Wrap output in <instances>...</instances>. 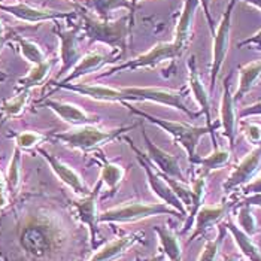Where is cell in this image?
Listing matches in <instances>:
<instances>
[{
	"label": "cell",
	"instance_id": "cell-1",
	"mask_svg": "<svg viewBox=\"0 0 261 261\" xmlns=\"http://www.w3.org/2000/svg\"><path fill=\"white\" fill-rule=\"evenodd\" d=\"M125 108H128V111L135 115H139L143 120L149 121L151 124L157 125L163 128L166 133H169L175 142H178L182 148L185 149L187 155H188V160L193 166H197L199 160H200V155L197 154V146H199V142L203 136L206 135H211L212 138V143H214V148H217V138H215V130L209 128L207 125L204 127H199V125H191V124H187V122H178V121H169L163 120V118H157V117H152L149 114H145L143 111H139L136 108H133L130 103H122Z\"/></svg>",
	"mask_w": 261,
	"mask_h": 261
},
{
	"label": "cell",
	"instance_id": "cell-2",
	"mask_svg": "<svg viewBox=\"0 0 261 261\" xmlns=\"http://www.w3.org/2000/svg\"><path fill=\"white\" fill-rule=\"evenodd\" d=\"M81 32L90 42H100L112 49L125 51L130 33L133 30L130 15H125L120 20H101L97 15L88 14L85 9L80 8Z\"/></svg>",
	"mask_w": 261,
	"mask_h": 261
},
{
	"label": "cell",
	"instance_id": "cell-3",
	"mask_svg": "<svg viewBox=\"0 0 261 261\" xmlns=\"http://www.w3.org/2000/svg\"><path fill=\"white\" fill-rule=\"evenodd\" d=\"M135 127H138V124L117 127V128H101V127H97L96 124H90V125L75 127L64 133H54L53 138L56 141H60L61 143H64L66 146H69L72 149L90 152V151L100 149L105 143L118 139L125 132H130Z\"/></svg>",
	"mask_w": 261,
	"mask_h": 261
},
{
	"label": "cell",
	"instance_id": "cell-4",
	"mask_svg": "<svg viewBox=\"0 0 261 261\" xmlns=\"http://www.w3.org/2000/svg\"><path fill=\"white\" fill-rule=\"evenodd\" d=\"M60 231L51 221L45 218H32L21 227V248L36 257L42 258L48 255L59 243Z\"/></svg>",
	"mask_w": 261,
	"mask_h": 261
},
{
	"label": "cell",
	"instance_id": "cell-5",
	"mask_svg": "<svg viewBox=\"0 0 261 261\" xmlns=\"http://www.w3.org/2000/svg\"><path fill=\"white\" fill-rule=\"evenodd\" d=\"M188 87L182 90H169V88H159V87H122L120 88V103H130V101H152L164 106L175 108L184 112L190 118H197L200 114H194L187 105L185 96L188 93Z\"/></svg>",
	"mask_w": 261,
	"mask_h": 261
},
{
	"label": "cell",
	"instance_id": "cell-6",
	"mask_svg": "<svg viewBox=\"0 0 261 261\" xmlns=\"http://www.w3.org/2000/svg\"><path fill=\"white\" fill-rule=\"evenodd\" d=\"M160 215H172L181 218L182 215L173 207L164 203H143V201H127L124 204L111 207L99 215V222H111V224H127L136 222L152 217Z\"/></svg>",
	"mask_w": 261,
	"mask_h": 261
},
{
	"label": "cell",
	"instance_id": "cell-7",
	"mask_svg": "<svg viewBox=\"0 0 261 261\" xmlns=\"http://www.w3.org/2000/svg\"><path fill=\"white\" fill-rule=\"evenodd\" d=\"M176 59H181V56H179L178 49L175 48L173 42H160V43L154 45L149 51L143 53L141 56L109 67L106 72L99 75V78H111V76H114L120 72H125V70L151 69V67H155L161 63H164V61L176 60Z\"/></svg>",
	"mask_w": 261,
	"mask_h": 261
},
{
	"label": "cell",
	"instance_id": "cell-8",
	"mask_svg": "<svg viewBox=\"0 0 261 261\" xmlns=\"http://www.w3.org/2000/svg\"><path fill=\"white\" fill-rule=\"evenodd\" d=\"M238 0H230L228 6L225 8V12L222 15L218 27L215 29V33L212 35L214 43H212V61H211V85L209 93L212 94L217 85V78L221 72L224 61L227 59L228 48H230V35H231V18L233 11Z\"/></svg>",
	"mask_w": 261,
	"mask_h": 261
},
{
	"label": "cell",
	"instance_id": "cell-9",
	"mask_svg": "<svg viewBox=\"0 0 261 261\" xmlns=\"http://www.w3.org/2000/svg\"><path fill=\"white\" fill-rule=\"evenodd\" d=\"M125 141L130 143L132 151H135V152H136V155H138V161L141 163V166L143 167V170H145L146 179H148L149 188L152 190V193H154V194H155V196H157V197H159L164 204H167V206L173 207L175 211H178L182 217H187V215H188L187 207H185V206H184V203L178 199V196L173 193L172 187L169 185V182L166 181L164 175L160 173L159 170H155V169H154V166H152V164L148 161V159L142 154L141 149H139V148H136L128 138H125Z\"/></svg>",
	"mask_w": 261,
	"mask_h": 261
},
{
	"label": "cell",
	"instance_id": "cell-10",
	"mask_svg": "<svg viewBox=\"0 0 261 261\" xmlns=\"http://www.w3.org/2000/svg\"><path fill=\"white\" fill-rule=\"evenodd\" d=\"M59 39H60V61L61 67L57 81L61 80V76H64L66 73H69L82 59V51L80 48V33H81V24L75 25L72 29H57L56 30Z\"/></svg>",
	"mask_w": 261,
	"mask_h": 261
},
{
	"label": "cell",
	"instance_id": "cell-11",
	"mask_svg": "<svg viewBox=\"0 0 261 261\" xmlns=\"http://www.w3.org/2000/svg\"><path fill=\"white\" fill-rule=\"evenodd\" d=\"M0 11L15 17L24 22H42V21L66 20L75 17L73 11H54V9H42L32 6L29 3H15V5H0Z\"/></svg>",
	"mask_w": 261,
	"mask_h": 261
},
{
	"label": "cell",
	"instance_id": "cell-12",
	"mask_svg": "<svg viewBox=\"0 0 261 261\" xmlns=\"http://www.w3.org/2000/svg\"><path fill=\"white\" fill-rule=\"evenodd\" d=\"M230 80L231 73L225 76L222 82V97L221 105H220V122H221L222 133L227 138L230 148L233 149L236 145V138H238V124H239V117L236 111V101L231 94L230 88Z\"/></svg>",
	"mask_w": 261,
	"mask_h": 261
},
{
	"label": "cell",
	"instance_id": "cell-13",
	"mask_svg": "<svg viewBox=\"0 0 261 261\" xmlns=\"http://www.w3.org/2000/svg\"><path fill=\"white\" fill-rule=\"evenodd\" d=\"M142 138H143V142L146 145V154H148L146 159L154 167H157V170L160 173H163L164 176H169V178H175L178 181H187L178 157L169 154L167 151H164V149H161L160 146H157L154 142L149 139V136L145 132H142Z\"/></svg>",
	"mask_w": 261,
	"mask_h": 261
},
{
	"label": "cell",
	"instance_id": "cell-14",
	"mask_svg": "<svg viewBox=\"0 0 261 261\" xmlns=\"http://www.w3.org/2000/svg\"><path fill=\"white\" fill-rule=\"evenodd\" d=\"M261 166V145L254 148L245 159L234 167V170L230 173L227 181L224 182L222 190L225 193H230L239 187H245L255 178Z\"/></svg>",
	"mask_w": 261,
	"mask_h": 261
},
{
	"label": "cell",
	"instance_id": "cell-15",
	"mask_svg": "<svg viewBox=\"0 0 261 261\" xmlns=\"http://www.w3.org/2000/svg\"><path fill=\"white\" fill-rule=\"evenodd\" d=\"M103 187V181L99 178V182L96 187L84 197L73 201V206L76 209V214L80 220L90 230V238H91V245L96 246V241L99 236V214H97V197L100 194V190Z\"/></svg>",
	"mask_w": 261,
	"mask_h": 261
},
{
	"label": "cell",
	"instance_id": "cell-16",
	"mask_svg": "<svg viewBox=\"0 0 261 261\" xmlns=\"http://www.w3.org/2000/svg\"><path fill=\"white\" fill-rule=\"evenodd\" d=\"M188 66V88L194 97V100L197 101V105L200 106L201 114L206 118V125L212 130L217 128V125H214L212 120V105H211V93L206 90L203 81H201L199 70H197V64H196V57H191L187 61Z\"/></svg>",
	"mask_w": 261,
	"mask_h": 261
},
{
	"label": "cell",
	"instance_id": "cell-17",
	"mask_svg": "<svg viewBox=\"0 0 261 261\" xmlns=\"http://www.w3.org/2000/svg\"><path fill=\"white\" fill-rule=\"evenodd\" d=\"M200 6L199 0H184V6H182V12L179 15V20L175 29V35H173V45L178 49L179 56H184L185 49L190 45V40L193 38V25H194V17L196 12Z\"/></svg>",
	"mask_w": 261,
	"mask_h": 261
},
{
	"label": "cell",
	"instance_id": "cell-18",
	"mask_svg": "<svg viewBox=\"0 0 261 261\" xmlns=\"http://www.w3.org/2000/svg\"><path fill=\"white\" fill-rule=\"evenodd\" d=\"M42 106L51 109L59 118L73 125V127H81V125H90V124H96L99 118L90 115L88 112H85L82 108H80L75 103H69V101L54 100V99H45L42 101Z\"/></svg>",
	"mask_w": 261,
	"mask_h": 261
},
{
	"label": "cell",
	"instance_id": "cell-19",
	"mask_svg": "<svg viewBox=\"0 0 261 261\" xmlns=\"http://www.w3.org/2000/svg\"><path fill=\"white\" fill-rule=\"evenodd\" d=\"M38 152H39L40 155L45 159V161L49 164L51 170L57 175V178H59L63 184H66L75 194H78L80 197H84V196H87V194L90 193L88 188H87V185L82 181V178H81L80 175H78L70 166H67L66 163H63L60 159L54 157L53 154H49V152L45 151L43 148H38Z\"/></svg>",
	"mask_w": 261,
	"mask_h": 261
},
{
	"label": "cell",
	"instance_id": "cell-20",
	"mask_svg": "<svg viewBox=\"0 0 261 261\" xmlns=\"http://www.w3.org/2000/svg\"><path fill=\"white\" fill-rule=\"evenodd\" d=\"M231 204L228 203H222L217 206H201V209L197 212L196 220H194V231L191 233L188 245L193 241H196L197 238L203 236L206 231H209L214 225L221 224L224 218L228 217Z\"/></svg>",
	"mask_w": 261,
	"mask_h": 261
},
{
	"label": "cell",
	"instance_id": "cell-21",
	"mask_svg": "<svg viewBox=\"0 0 261 261\" xmlns=\"http://www.w3.org/2000/svg\"><path fill=\"white\" fill-rule=\"evenodd\" d=\"M112 60L109 56L106 54H101V53H88V54H84L82 59L78 61V64L70 70L69 75H66L64 78H61L60 81L54 82L56 85H61V84H72L73 81L80 80L82 76H87V75H91L97 70L103 69L108 63H112Z\"/></svg>",
	"mask_w": 261,
	"mask_h": 261
},
{
	"label": "cell",
	"instance_id": "cell-22",
	"mask_svg": "<svg viewBox=\"0 0 261 261\" xmlns=\"http://www.w3.org/2000/svg\"><path fill=\"white\" fill-rule=\"evenodd\" d=\"M143 238L141 231L139 233H130L125 236H121L115 241L106 243L105 246H101L100 249L90 258L88 261H115L120 258L121 255L133 245L139 243Z\"/></svg>",
	"mask_w": 261,
	"mask_h": 261
},
{
	"label": "cell",
	"instance_id": "cell-23",
	"mask_svg": "<svg viewBox=\"0 0 261 261\" xmlns=\"http://www.w3.org/2000/svg\"><path fill=\"white\" fill-rule=\"evenodd\" d=\"M261 81V60L251 61L239 67V84L233 94L234 101H241L249 91H252Z\"/></svg>",
	"mask_w": 261,
	"mask_h": 261
},
{
	"label": "cell",
	"instance_id": "cell-24",
	"mask_svg": "<svg viewBox=\"0 0 261 261\" xmlns=\"http://www.w3.org/2000/svg\"><path fill=\"white\" fill-rule=\"evenodd\" d=\"M227 227V231L231 233L233 239L236 242L238 248L241 249V252L249 261H261V251L260 248L255 245V242L252 241V236L246 234L241 227L233 221L230 217L227 218V221L224 222Z\"/></svg>",
	"mask_w": 261,
	"mask_h": 261
},
{
	"label": "cell",
	"instance_id": "cell-25",
	"mask_svg": "<svg viewBox=\"0 0 261 261\" xmlns=\"http://www.w3.org/2000/svg\"><path fill=\"white\" fill-rule=\"evenodd\" d=\"M96 157H97L101 163L100 179L103 181V185H106L108 190L111 191V196H114V194L117 193L118 187H120L121 181L124 179L125 170H124V167L120 166V164L108 160L100 149L96 151Z\"/></svg>",
	"mask_w": 261,
	"mask_h": 261
},
{
	"label": "cell",
	"instance_id": "cell-26",
	"mask_svg": "<svg viewBox=\"0 0 261 261\" xmlns=\"http://www.w3.org/2000/svg\"><path fill=\"white\" fill-rule=\"evenodd\" d=\"M154 231L159 236L160 246L164 255L170 261H182V249L178 236L169 227H164V225L154 227Z\"/></svg>",
	"mask_w": 261,
	"mask_h": 261
},
{
	"label": "cell",
	"instance_id": "cell-27",
	"mask_svg": "<svg viewBox=\"0 0 261 261\" xmlns=\"http://www.w3.org/2000/svg\"><path fill=\"white\" fill-rule=\"evenodd\" d=\"M209 173L201 172V175L199 178H196L194 181L191 182V190H193V203L190 207V212L187 215V221H185V227L182 230V233L188 231L191 228V224L196 220L197 212L201 209L203 206V200H204V193H206V178Z\"/></svg>",
	"mask_w": 261,
	"mask_h": 261
},
{
	"label": "cell",
	"instance_id": "cell-28",
	"mask_svg": "<svg viewBox=\"0 0 261 261\" xmlns=\"http://www.w3.org/2000/svg\"><path fill=\"white\" fill-rule=\"evenodd\" d=\"M54 63H56L54 60H46L43 61V63H40V64L33 66L27 76L20 78V80L17 81L18 90L20 91H30L32 88L40 85L43 81L48 78V75H49V72H51V69L54 66Z\"/></svg>",
	"mask_w": 261,
	"mask_h": 261
},
{
	"label": "cell",
	"instance_id": "cell-29",
	"mask_svg": "<svg viewBox=\"0 0 261 261\" xmlns=\"http://www.w3.org/2000/svg\"><path fill=\"white\" fill-rule=\"evenodd\" d=\"M230 159H231V152L228 149H222V148L217 146V148H214V151L209 155L200 157L197 166H201L203 172L211 173L214 170H220L222 167H225Z\"/></svg>",
	"mask_w": 261,
	"mask_h": 261
},
{
	"label": "cell",
	"instance_id": "cell-30",
	"mask_svg": "<svg viewBox=\"0 0 261 261\" xmlns=\"http://www.w3.org/2000/svg\"><path fill=\"white\" fill-rule=\"evenodd\" d=\"M14 40L18 43L21 56L29 61V63H32L33 66L40 64V63L48 60L46 56H45V53L42 51V48H40L36 42H33V40L30 39H25V38H21V36H15Z\"/></svg>",
	"mask_w": 261,
	"mask_h": 261
},
{
	"label": "cell",
	"instance_id": "cell-31",
	"mask_svg": "<svg viewBox=\"0 0 261 261\" xmlns=\"http://www.w3.org/2000/svg\"><path fill=\"white\" fill-rule=\"evenodd\" d=\"M227 234V227L225 224H218V236L212 241H207L204 243L203 249H201L199 260L197 261H217L220 254H221L222 243Z\"/></svg>",
	"mask_w": 261,
	"mask_h": 261
},
{
	"label": "cell",
	"instance_id": "cell-32",
	"mask_svg": "<svg viewBox=\"0 0 261 261\" xmlns=\"http://www.w3.org/2000/svg\"><path fill=\"white\" fill-rule=\"evenodd\" d=\"M30 91H20L17 96L11 99H5L0 103V114L3 118H15L24 111Z\"/></svg>",
	"mask_w": 261,
	"mask_h": 261
},
{
	"label": "cell",
	"instance_id": "cell-33",
	"mask_svg": "<svg viewBox=\"0 0 261 261\" xmlns=\"http://www.w3.org/2000/svg\"><path fill=\"white\" fill-rule=\"evenodd\" d=\"M21 184V149L15 146L11 163L8 166V175H6V188L11 193H15Z\"/></svg>",
	"mask_w": 261,
	"mask_h": 261
},
{
	"label": "cell",
	"instance_id": "cell-34",
	"mask_svg": "<svg viewBox=\"0 0 261 261\" xmlns=\"http://www.w3.org/2000/svg\"><path fill=\"white\" fill-rule=\"evenodd\" d=\"M91 6L96 15L101 20H109L111 12H114L115 9H128L130 12L128 0H91Z\"/></svg>",
	"mask_w": 261,
	"mask_h": 261
},
{
	"label": "cell",
	"instance_id": "cell-35",
	"mask_svg": "<svg viewBox=\"0 0 261 261\" xmlns=\"http://www.w3.org/2000/svg\"><path fill=\"white\" fill-rule=\"evenodd\" d=\"M236 224L241 227V230H243L249 236H254L258 231V224H257V220H255V217L252 214V207L251 206H245V204L239 206L238 222Z\"/></svg>",
	"mask_w": 261,
	"mask_h": 261
},
{
	"label": "cell",
	"instance_id": "cell-36",
	"mask_svg": "<svg viewBox=\"0 0 261 261\" xmlns=\"http://www.w3.org/2000/svg\"><path fill=\"white\" fill-rule=\"evenodd\" d=\"M43 139H45V136L40 133H36V132H22V133L15 135V146H18L21 151L32 149Z\"/></svg>",
	"mask_w": 261,
	"mask_h": 261
},
{
	"label": "cell",
	"instance_id": "cell-37",
	"mask_svg": "<svg viewBox=\"0 0 261 261\" xmlns=\"http://www.w3.org/2000/svg\"><path fill=\"white\" fill-rule=\"evenodd\" d=\"M243 135L246 141L254 143V145H261V125L255 122H248L243 125Z\"/></svg>",
	"mask_w": 261,
	"mask_h": 261
},
{
	"label": "cell",
	"instance_id": "cell-38",
	"mask_svg": "<svg viewBox=\"0 0 261 261\" xmlns=\"http://www.w3.org/2000/svg\"><path fill=\"white\" fill-rule=\"evenodd\" d=\"M254 115H261V100L255 101L249 106H245L242 108L241 111L238 112V117L239 120H245L248 117H254Z\"/></svg>",
	"mask_w": 261,
	"mask_h": 261
},
{
	"label": "cell",
	"instance_id": "cell-39",
	"mask_svg": "<svg viewBox=\"0 0 261 261\" xmlns=\"http://www.w3.org/2000/svg\"><path fill=\"white\" fill-rule=\"evenodd\" d=\"M200 2V6L203 8V12H204V17L207 21V25H209V30L211 33L214 35L215 33V21L212 18V14H211V0H199Z\"/></svg>",
	"mask_w": 261,
	"mask_h": 261
},
{
	"label": "cell",
	"instance_id": "cell-40",
	"mask_svg": "<svg viewBox=\"0 0 261 261\" xmlns=\"http://www.w3.org/2000/svg\"><path fill=\"white\" fill-rule=\"evenodd\" d=\"M242 193H243L245 196H248V194H255V193H261V175L260 176H257V178H254L248 185H245L243 190H242Z\"/></svg>",
	"mask_w": 261,
	"mask_h": 261
},
{
	"label": "cell",
	"instance_id": "cell-41",
	"mask_svg": "<svg viewBox=\"0 0 261 261\" xmlns=\"http://www.w3.org/2000/svg\"><path fill=\"white\" fill-rule=\"evenodd\" d=\"M245 204V206H251V207H261V193H255V194H248L245 196L241 201L239 206Z\"/></svg>",
	"mask_w": 261,
	"mask_h": 261
},
{
	"label": "cell",
	"instance_id": "cell-42",
	"mask_svg": "<svg viewBox=\"0 0 261 261\" xmlns=\"http://www.w3.org/2000/svg\"><path fill=\"white\" fill-rule=\"evenodd\" d=\"M249 45H257V46H261V30H258L257 33H254L252 36H249L248 39H243L242 42L238 43V46H239V48L249 46Z\"/></svg>",
	"mask_w": 261,
	"mask_h": 261
},
{
	"label": "cell",
	"instance_id": "cell-43",
	"mask_svg": "<svg viewBox=\"0 0 261 261\" xmlns=\"http://www.w3.org/2000/svg\"><path fill=\"white\" fill-rule=\"evenodd\" d=\"M128 2H130V12H128V15H130L132 25H133L135 24V11H136V8H138V5H139L141 0H128Z\"/></svg>",
	"mask_w": 261,
	"mask_h": 261
},
{
	"label": "cell",
	"instance_id": "cell-44",
	"mask_svg": "<svg viewBox=\"0 0 261 261\" xmlns=\"http://www.w3.org/2000/svg\"><path fill=\"white\" fill-rule=\"evenodd\" d=\"M8 194H6V191L5 190H0V211H3L6 206H8Z\"/></svg>",
	"mask_w": 261,
	"mask_h": 261
},
{
	"label": "cell",
	"instance_id": "cell-45",
	"mask_svg": "<svg viewBox=\"0 0 261 261\" xmlns=\"http://www.w3.org/2000/svg\"><path fill=\"white\" fill-rule=\"evenodd\" d=\"M15 38V35H3V36H0V51H2V48L5 46V43L8 42V40H11V39H14Z\"/></svg>",
	"mask_w": 261,
	"mask_h": 261
},
{
	"label": "cell",
	"instance_id": "cell-46",
	"mask_svg": "<svg viewBox=\"0 0 261 261\" xmlns=\"http://www.w3.org/2000/svg\"><path fill=\"white\" fill-rule=\"evenodd\" d=\"M239 2V0H238ZM241 2H245V3H248V5H252V6H255L257 9H260L261 11V0H241Z\"/></svg>",
	"mask_w": 261,
	"mask_h": 261
},
{
	"label": "cell",
	"instance_id": "cell-47",
	"mask_svg": "<svg viewBox=\"0 0 261 261\" xmlns=\"http://www.w3.org/2000/svg\"><path fill=\"white\" fill-rule=\"evenodd\" d=\"M222 261H242L234 255H222Z\"/></svg>",
	"mask_w": 261,
	"mask_h": 261
},
{
	"label": "cell",
	"instance_id": "cell-48",
	"mask_svg": "<svg viewBox=\"0 0 261 261\" xmlns=\"http://www.w3.org/2000/svg\"><path fill=\"white\" fill-rule=\"evenodd\" d=\"M149 261H164V252H161V254H155L152 258Z\"/></svg>",
	"mask_w": 261,
	"mask_h": 261
},
{
	"label": "cell",
	"instance_id": "cell-49",
	"mask_svg": "<svg viewBox=\"0 0 261 261\" xmlns=\"http://www.w3.org/2000/svg\"><path fill=\"white\" fill-rule=\"evenodd\" d=\"M5 188H6V178L0 172V190H5Z\"/></svg>",
	"mask_w": 261,
	"mask_h": 261
},
{
	"label": "cell",
	"instance_id": "cell-50",
	"mask_svg": "<svg viewBox=\"0 0 261 261\" xmlns=\"http://www.w3.org/2000/svg\"><path fill=\"white\" fill-rule=\"evenodd\" d=\"M0 36H3V22L0 21Z\"/></svg>",
	"mask_w": 261,
	"mask_h": 261
}]
</instances>
